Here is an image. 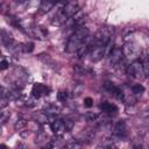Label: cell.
<instances>
[{
	"mask_svg": "<svg viewBox=\"0 0 149 149\" xmlns=\"http://www.w3.org/2000/svg\"><path fill=\"white\" fill-rule=\"evenodd\" d=\"M88 29L84 26L78 27L74 29L73 34L70 36L66 45H65V51L66 52H76L79 51V49L83 47V43L86 41V38L88 37Z\"/></svg>",
	"mask_w": 149,
	"mask_h": 149,
	"instance_id": "obj_1",
	"label": "cell"
},
{
	"mask_svg": "<svg viewBox=\"0 0 149 149\" xmlns=\"http://www.w3.org/2000/svg\"><path fill=\"white\" fill-rule=\"evenodd\" d=\"M107 47H108V45L97 44V43H94V41H92V47H91V50H90V54H88L91 62H94V63H95V62L100 61V59L104 57Z\"/></svg>",
	"mask_w": 149,
	"mask_h": 149,
	"instance_id": "obj_2",
	"label": "cell"
},
{
	"mask_svg": "<svg viewBox=\"0 0 149 149\" xmlns=\"http://www.w3.org/2000/svg\"><path fill=\"white\" fill-rule=\"evenodd\" d=\"M126 73H127L129 77H132V78H141V77L144 74V72H143V64H142V62H141V61H139V59L134 61L132 64H129V65H128Z\"/></svg>",
	"mask_w": 149,
	"mask_h": 149,
	"instance_id": "obj_3",
	"label": "cell"
},
{
	"mask_svg": "<svg viewBox=\"0 0 149 149\" xmlns=\"http://www.w3.org/2000/svg\"><path fill=\"white\" fill-rule=\"evenodd\" d=\"M123 51L121 48H118V47H114L111 52H109V57H108V62L111 65L113 66H116L119 63H121L123 61Z\"/></svg>",
	"mask_w": 149,
	"mask_h": 149,
	"instance_id": "obj_4",
	"label": "cell"
},
{
	"mask_svg": "<svg viewBox=\"0 0 149 149\" xmlns=\"http://www.w3.org/2000/svg\"><path fill=\"white\" fill-rule=\"evenodd\" d=\"M104 87H105V90H106L108 93L113 94L116 99H119V100H125V94H123L122 90H121L120 87H118L116 85H114L113 83L106 81L105 85H104Z\"/></svg>",
	"mask_w": 149,
	"mask_h": 149,
	"instance_id": "obj_5",
	"label": "cell"
},
{
	"mask_svg": "<svg viewBox=\"0 0 149 149\" xmlns=\"http://www.w3.org/2000/svg\"><path fill=\"white\" fill-rule=\"evenodd\" d=\"M49 87L48 86H45V85H43V84H41V83H36V84H34L33 85V87H31V95L34 97V98H36V99H38V98H41V97H43V95H47L48 93H49Z\"/></svg>",
	"mask_w": 149,
	"mask_h": 149,
	"instance_id": "obj_6",
	"label": "cell"
},
{
	"mask_svg": "<svg viewBox=\"0 0 149 149\" xmlns=\"http://www.w3.org/2000/svg\"><path fill=\"white\" fill-rule=\"evenodd\" d=\"M122 51H123V55L129 56V57H134L141 52V49H140V47H137L133 42H126L123 48H122Z\"/></svg>",
	"mask_w": 149,
	"mask_h": 149,
	"instance_id": "obj_7",
	"label": "cell"
},
{
	"mask_svg": "<svg viewBox=\"0 0 149 149\" xmlns=\"http://www.w3.org/2000/svg\"><path fill=\"white\" fill-rule=\"evenodd\" d=\"M50 128L56 135H61L62 133L66 132L65 126H64V121L62 119H57V118L50 121Z\"/></svg>",
	"mask_w": 149,
	"mask_h": 149,
	"instance_id": "obj_8",
	"label": "cell"
},
{
	"mask_svg": "<svg viewBox=\"0 0 149 149\" xmlns=\"http://www.w3.org/2000/svg\"><path fill=\"white\" fill-rule=\"evenodd\" d=\"M61 10H62L68 17H71V16H73V15L79 10V8H78L77 2H65V3L63 5V7L61 8Z\"/></svg>",
	"mask_w": 149,
	"mask_h": 149,
	"instance_id": "obj_9",
	"label": "cell"
},
{
	"mask_svg": "<svg viewBox=\"0 0 149 149\" xmlns=\"http://www.w3.org/2000/svg\"><path fill=\"white\" fill-rule=\"evenodd\" d=\"M99 108L105 112L106 114L111 115V116H114L118 114V107L114 105V104H111V102H107V101H104L99 105Z\"/></svg>",
	"mask_w": 149,
	"mask_h": 149,
	"instance_id": "obj_10",
	"label": "cell"
},
{
	"mask_svg": "<svg viewBox=\"0 0 149 149\" xmlns=\"http://www.w3.org/2000/svg\"><path fill=\"white\" fill-rule=\"evenodd\" d=\"M113 134L119 136V137H123L127 135V125L123 120L121 121H118L115 125H114V128H113Z\"/></svg>",
	"mask_w": 149,
	"mask_h": 149,
	"instance_id": "obj_11",
	"label": "cell"
},
{
	"mask_svg": "<svg viewBox=\"0 0 149 149\" xmlns=\"http://www.w3.org/2000/svg\"><path fill=\"white\" fill-rule=\"evenodd\" d=\"M1 42L3 43L5 47L7 48H10L14 43V40H13V36L9 31L5 30V29H1Z\"/></svg>",
	"mask_w": 149,
	"mask_h": 149,
	"instance_id": "obj_12",
	"label": "cell"
},
{
	"mask_svg": "<svg viewBox=\"0 0 149 149\" xmlns=\"http://www.w3.org/2000/svg\"><path fill=\"white\" fill-rule=\"evenodd\" d=\"M69 17L59 9L58 12H57V14L54 16V20H52V24H56V26H62V24H64L65 22H66V20H68Z\"/></svg>",
	"mask_w": 149,
	"mask_h": 149,
	"instance_id": "obj_13",
	"label": "cell"
},
{
	"mask_svg": "<svg viewBox=\"0 0 149 149\" xmlns=\"http://www.w3.org/2000/svg\"><path fill=\"white\" fill-rule=\"evenodd\" d=\"M34 35L36 36V38L43 40V38L47 37L48 30H47L44 27H36V28H34Z\"/></svg>",
	"mask_w": 149,
	"mask_h": 149,
	"instance_id": "obj_14",
	"label": "cell"
},
{
	"mask_svg": "<svg viewBox=\"0 0 149 149\" xmlns=\"http://www.w3.org/2000/svg\"><path fill=\"white\" fill-rule=\"evenodd\" d=\"M55 5H56V3L52 2V1H42V2L40 3V12H41V13H47V12H49Z\"/></svg>",
	"mask_w": 149,
	"mask_h": 149,
	"instance_id": "obj_15",
	"label": "cell"
},
{
	"mask_svg": "<svg viewBox=\"0 0 149 149\" xmlns=\"http://www.w3.org/2000/svg\"><path fill=\"white\" fill-rule=\"evenodd\" d=\"M27 126V121L24 119H19L15 123H14V129L15 130H21L22 128H24Z\"/></svg>",
	"mask_w": 149,
	"mask_h": 149,
	"instance_id": "obj_16",
	"label": "cell"
},
{
	"mask_svg": "<svg viewBox=\"0 0 149 149\" xmlns=\"http://www.w3.org/2000/svg\"><path fill=\"white\" fill-rule=\"evenodd\" d=\"M132 92L133 94H142L144 92V87L141 85V84H135L133 87H132Z\"/></svg>",
	"mask_w": 149,
	"mask_h": 149,
	"instance_id": "obj_17",
	"label": "cell"
},
{
	"mask_svg": "<svg viewBox=\"0 0 149 149\" xmlns=\"http://www.w3.org/2000/svg\"><path fill=\"white\" fill-rule=\"evenodd\" d=\"M34 50V43L33 42H27L23 44V51L24 52H31Z\"/></svg>",
	"mask_w": 149,
	"mask_h": 149,
	"instance_id": "obj_18",
	"label": "cell"
},
{
	"mask_svg": "<svg viewBox=\"0 0 149 149\" xmlns=\"http://www.w3.org/2000/svg\"><path fill=\"white\" fill-rule=\"evenodd\" d=\"M143 64V72H144V76L148 77L149 76V58H147L144 62H142Z\"/></svg>",
	"mask_w": 149,
	"mask_h": 149,
	"instance_id": "obj_19",
	"label": "cell"
},
{
	"mask_svg": "<svg viewBox=\"0 0 149 149\" xmlns=\"http://www.w3.org/2000/svg\"><path fill=\"white\" fill-rule=\"evenodd\" d=\"M63 121H64V126H65V130H66V132H69V130H71V129H72V127H73V122H72L71 120H69V119H64Z\"/></svg>",
	"mask_w": 149,
	"mask_h": 149,
	"instance_id": "obj_20",
	"label": "cell"
},
{
	"mask_svg": "<svg viewBox=\"0 0 149 149\" xmlns=\"http://www.w3.org/2000/svg\"><path fill=\"white\" fill-rule=\"evenodd\" d=\"M57 97H58V100L59 101H65L68 99V93L65 91H59L58 94H57Z\"/></svg>",
	"mask_w": 149,
	"mask_h": 149,
	"instance_id": "obj_21",
	"label": "cell"
},
{
	"mask_svg": "<svg viewBox=\"0 0 149 149\" xmlns=\"http://www.w3.org/2000/svg\"><path fill=\"white\" fill-rule=\"evenodd\" d=\"M9 116H10V113H9V112H7V113H6V112H3V111H2V112H1V118H0L1 122H2V123H5Z\"/></svg>",
	"mask_w": 149,
	"mask_h": 149,
	"instance_id": "obj_22",
	"label": "cell"
},
{
	"mask_svg": "<svg viewBox=\"0 0 149 149\" xmlns=\"http://www.w3.org/2000/svg\"><path fill=\"white\" fill-rule=\"evenodd\" d=\"M84 102H85V106L91 107V106L93 105V99H92V98H90V97H87V98H85Z\"/></svg>",
	"mask_w": 149,
	"mask_h": 149,
	"instance_id": "obj_23",
	"label": "cell"
},
{
	"mask_svg": "<svg viewBox=\"0 0 149 149\" xmlns=\"http://www.w3.org/2000/svg\"><path fill=\"white\" fill-rule=\"evenodd\" d=\"M8 65H9V63H8L6 59H2L1 63H0V69H1V70H5V69L8 68Z\"/></svg>",
	"mask_w": 149,
	"mask_h": 149,
	"instance_id": "obj_24",
	"label": "cell"
},
{
	"mask_svg": "<svg viewBox=\"0 0 149 149\" xmlns=\"http://www.w3.org/2000/svg\"><path fill=\"white\" fill-rule=\"evenodd\" d=\"M105 148H106V149H118V146H116L115 143H109V144H107Z\"/></svg>",
	"mask_w": 149,
	"mask_h": 149,
	"instance_id": "obj_25",
	"label": "cell"
},
{
	"mask_svg": "<svg viewBox=\"0 0 149 149\" xmlns=\"http://www.w3.org/2000/svg\"><path fill=\"white\" fill-rule=\"evenodd\" d=\"M146 119H147V121L149 122V111H147V114H146Z\"/></svg>",
	"mask_w": 149,
	"mask_h": 149,
	"instance_id": "obj_26",
	"label": "cell"
},
{
	"mask_svg": "<svg viewBox=\"0 0 149 149\" xmlns=\"http://www.w3.org/2000/svg\"><path fill=\"white\" fill-rule=\"evenodd\" d=\"M0 149H7V147H6L5 144H1V146H0Z\"/></svg>",
	"mask_w": 149,
	"mask_h": 149,
	"instance_id": "obj_27",
	"label": "cell"
},
{
	"mask_svg": "<svg viewBox=\"0 0 149 149\" xmlns=\"http://www.w3.org/2000/svg\"><path fill=\"white\" fill-rule=\"evenodd\" d=\"M95 149H106V148H105V147H102V146H98Z\"/></svg>",
	"mask_w": 149,
	"mask_h": 149,
	"instance_id": "obj_28",
	"label": "cell"
}]
</instances>
